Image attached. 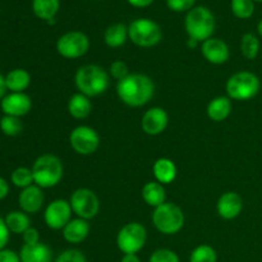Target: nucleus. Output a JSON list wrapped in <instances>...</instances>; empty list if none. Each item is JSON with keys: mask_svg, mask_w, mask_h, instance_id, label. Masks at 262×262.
<instances>
[{"mask_svg": "<svg viewBox=\"0 0 262 262\" xmlns=\"http://www.w3.org/2000/svg\"><path fill=\"white\" fill-rule=\"evenodd\" d=\"M257 32H258V35L262 37V19L258 22V25H257Z\"/></svg>", "mask_w": 262, "mask_h": 262, "instance_id": "45", "label": "nucleus"}, {"mask_svg": "<svg viewBox=\"0 0 262 262\" xmlns=\"http://www.w3.org/2000/svg\"><path fill=\"white\" fill-rule=\"evenodd\" d=\"M151 219L156 230L165 235H174L181 232L186 220L181 207L173 202H164L154 209Z\"/></svg>", "mask_w": 262, "mask_h": 262, "instance_id": "6", "label": "nucleus"}, {"mask_svg": "<svg viewBox=\"0 0 262 262\" xmlns=\"http://www.w3.org/2000/svg\"><path fill=\"white\" fill-rule=\"evenodd\" d=\"M120 262H141V258L136 253H128L123 256Z\"/></svg>", "mask_w": 262, "mask_h": 262, "instance_id": "42", "label": "nucleus"}, {"mask_svg": "<svg viewBox=\"0 0 262 262\" xmlns=\"http://www.w3.org/2000/svg\"><path fill=\"white\" fill-rule=\"evenodd\" d=\"M142 199L148 206L154 207V209L163 205L164 202H166V192L164 188V184L156 181L147 182L142 187Z\"/></svg>", "mask_w": 262, "mask_h": 262, "instance_id": "23", "label": "nucleus"}, {"mask_svg": "<svg viewBox=\"0 0 262 262\" xmlns=\"http://www.w3.org/2000/svg\"><path fill=\"white\" fill-rule=\"evenodd\" d=\"M90 223L89 220L81 219H72L63 229V237L71 245H79L83 242L90 234Z\"/></svg>", "mask_w": 262, "mask_h": 262, "instance_id": "18", "label": "nucleus"}, {"mask_svg": "<svg viewBox=\"0 0 262 262\" xmlns=\"http://www.w3.org/2000/svg\"><path fill=\"white\" fill-rule=\"evenodd\" d=\"M128 27L124 23H114L105 30L104 41L109 48H120L127 42Z\"/></svg>", "mask_w": 262, "mask_h": 262, "instance_id": "24", "label": "nucleus"}, {"mask_svg": "<svg viewBox=\"0 0 262 262\" xmlns=\"http://www.w3.org/2000/svg\"><path fill=\"white\" fill-rule=\"evenodd\" d=\"M72 211L84 220H91L96 217L100 211V200L92 189L78 188L72 193L69 199Z\"/></svg>", "mask_w": 262, "mask_h": 262, "instance_id": "10", "label": "nucleus"}, {"mask_svg": "<svg viewBox=\"0 0 262 262\" xmlns=\"http://www.w3.org/2000/svg\"><path fill=\"white\" fill-rule=\"evenodd\" d=\"M216 210L222 219H235V217L239 216V214L243 210V199L237 192H225L217 200Z\"/></svg>", "mask_w": 262, "mask_h": 262, "instance_id": "16", "label": "nucleus"}, {"mask_svg": "<svg viewBox=\"0 0 262 262\" xmlns=\"http://www.w3.org/2000/svg\"><path fill=\"white\" fill-rule=\"evenodd\" d=\"M0 262H20L19 255L12 250L0 251Z\"/></svg>", "mask_w": 262, "mask_h": 262, "instance_id": "39", "label": "nucleus"}, {"mask_svg": "<svg viewBox=\"0 0 262 262\" xmlns=\"http://www.w3.org/2000/svg\"><path fill=\"white\" fill-rule=\"evenodd\" d=\"M129 68H128L127 63L123 60H115L110 64L109 68V76H112L113 78L117 79L118 82L124 79L125 77L129 76Z\"/></svg>", "mask_w": 262, "mask_h": 262, "instance_id": "34", "label": "nucleus"}, {"mask_svg": "<svg viewBox=\"0 0 262 262\" xmlns=\"http://www.w3.org/2000/svg\"><path fill=\"white\" fill-rule=\"evenodd\" d=\"M241 53L248 60H253L257 58L260 53V40L253 33L247 32L241 38Z\"/></svg>", "mask_w": 262, "mask_h": 262, "instance_id": "28", "label": "nucleus"}, {"mask_svg": "<svg viewBox=\"0 0 262 262\" xmlns=\"http://www.w3.org/2000/svg\"><path fill=\"white\" fill-rule=\"evenodd\" d=\"M196 0H166V5L173 12H189L194 8Z\"/></svg>", "mask_w": 262, "mask_h": 262, "instance_id": "36", "label": "nucleus"}, {"mask_svg": "<svg viewBox=\"0 0 262 262\" xmlns=\"http://www.w3.org/2000/svg\"><path fill=\"white\" fill-rule=\"evenodd\" d=\"M0 107L4 115L20 118L30 113L32 101H31V97L25 92H10L9 95H5L3 97L0 101Z\"/></svg>", "mask_w": 262, "mask_h": 262, "instance_id": "13", "label": "nucleus"}, {"mask_svg": "<svg viewBox=\"0 0 262 262\" xmlns=\"http://www.w3.org/2000/svg\"><path fill=\"white\" fill-rule=\"evenodd\" d=\"M169 124V115L163 107H151L142 115L141 127L148 136H159L166 129Z\"/></svg>", "mask_w": 262, "mask_h": 262, "instance_id": "14", "label": "nucleus"}, {"mask_svg": "<svg viewBox=\"0 0 262 262\" xmlns=\"http://www.w3.org/2000/svg\"><path fill=\"white\" fill-rule=\"evenodd\" d=\"M233 109L232 100L228 96H217L212 99L207 105V117L212 122H224L230 115Z\"/></svg>", "mask_w": 262, "mask_h": 262, "instance_id": "22", "label": "nucleus"}, {"mask_svg": "<svg viewBox=\"0 0 262 262\" xmlns=\"http://www.w3.org/2000/svg\"><path fill=\"white\" fill-rule=\"evenodd\" d=\"M63 163L53 154L38 156L32 165L33 182L40 188H53L60 183L63 178Z\"/></svg>", "mask_w": 262, "mask_h": 262, "instance_id": "3", "label": "nucleus"}, {"mask_svg": "<svg viewBox=\"0 0 262 262\" xmlns=\"http://www.w3.org/2000/svg\"><path fill=\"white\" fill-rule=\"evenodd\" d=\"M5 92H7V84H5V77L0 73V101L3 100V97L5 96Z\"/></svg>", "mask_w": 262, "mask_h": 262, "instance_id": "43", "label": "nucleus"}, {"mask_svg": "<svg viewBox=\"0 0 262 262\" xmlns=\"http://www.w3.org/2000/svg\"><path fill=\"white\" fill-rule=\"evenodd\" d=\"M54 262H87V260L81 251L72 248L63 251Z\"/></svg>", "mask_w": 262, "mask_h": 262, "instance_id": "35", "label": "nucleus"}, {"mask_svg": "<svg viewBox=\"0 0 262 262\" xmlns=\"http://www.w3.org/2000/svg\"><path fill=\"white\" fill-rule=\"evenodd\" d=\"M90 50V40L81 31H69L56 41V51L66 59H78Z\"/></svg>", "mask_w": 262, "mask_h": 262, "instance_id": "9", "label": "nucleus"}, {"mask_svg": "<svg viewBox=\"0 0 262 262\" xmlns=\"http://www.w3.org/2000/svg\"><path fill=\"white\" fill-rule=\"evenodd\" d=\"M4 220L8 229L14 234H23L31 227L30 217L23 211H10Z\"/></svg>", "mask_w": 262, "mask_h": 262, "instance_id": "27", "label": "nucleus"}, {"mask_svg": "<svg viewBox=\"0 0 262 262\" xmlns=\"http://www.w3.org/2000/svg\"><path fill=\"white\" fill-rule=\"evenodd\" d=\"M117 95L127 106H145L155 95V83L146 74L130 73L117 83Z\"/></svg>", "mask_w": 262, "mask_h": 262, "instance_id": "1", "label": "nucleus"}, {"mask_svg": "<svg viewBox=\"0 0 262 262\" xmlns=\"http://www.w3.org/2000/svg\"><path fill=\"white\" fill-rule=\"evenodd\" d=\"M261 81L255 73L241 71L232 74L225 84L228 97L235 101H247L260 92Z\"/></svg>", "mask_w": 262, "mask_h": 262, "instance_id": "5", "label": "nucleus"}, {"mask_svg": "<svg viewBox=\"0 0 262 262\" xmlns=\"http://www.w3.org/2000/svg\"><path fill=\"white\" fill-rule=\"evenodd\" d=\"M217 253L210 245H200L189 256V262H216Z\"/></svg>", "mask_w": 262, "mask_h": 262, "instance_id": "29", "label": "nucleus"}, {"mask_svg": "<svg viewBox=\"0 0 262 262\" xmlns=\"http://www.w3.org/2000/svg\"><path fill=\"white\" fill-rule=\"evenodd\" d=\"M43 200L45 197H43L42 188L32 184V186L22 189L19 197H18V204H19L20 210L26 214H36L42 207Z\"/></svg>", "mask_w": 262, "mask_h": 262, "instance_id": "17", "label": "nucleus"}, {"mask_svg": "<svg viewBox=\"0 0 262 262\" xmlns=\"http://www.w3.org/2000/svg\"><path fill=\"white\" fill-rule=\"evenodd\" d=\"M8 193H9V184L4 178L0 177V201L4 200L8 196Z\"/></svg>", "mask_w": 262, "mask_h": 262, "instance_id": "40", "label": "nucleus"}, {"mask_svg": "<svg viewBox=\"0 0 262 262\" xmlns=\"http://www.w3.org/2000/svg\"><path fill=\"white\" fill-rule=\"evenodd\" d=\"M10 181L18 188H27V187L32 186L35 182H33V174L32 169L25 168V166H19V168L14 169L10 176Z\"/></svg>", "mask_w": 262, "mask_h": 262, "instance_id": "30", "label": "nucleus"}, {"mask_svg": "<svg viewBox=\"0 0 262 262\" xmlns=\"http://www.w3.org/2000/svg\"><path fill=\"white\" fill-rule=\"evenodd\" d=\"M232 13L239 19H248L255 13V2L253 0H232L230 3Z\"/></svg>", "mask_w": 262, "mask_h": 262, "instance_id": "31", "label": "nucleus"}, {"mask_svg": "<svg viewBox=\"0 0 262 262\" xmlns=\"http://www.w3.org/2000/svg\"><path fill=\"white\" fill-rule=\"evenodd\" d=\"M215 17L206 7H194L187 13L184 19V28L188 38L204 42L212 37L215 32Z\"/></svg>", "mask_w": 262, "mask_h": 262, "instance_id": "4", "label": "nucleus"}, {"mask_svg": "<svg viewBox=\"0 0 262 262\" xmlns=\"http://www.w3.org/2000/svg\"><path fill=\"white\" fill-rule=\"evenodd\" d=\"M129 40L138 48L148 49L158 45L163 38L160 26L148 18H137L128 27Z\"/></svg>", "mask_w": 262, "mask_h": 262, "instance_id": "7", "label": "nucleus"}, {"mask_svg": "<svg viewBox=\"0 0 262 262\" xmlns=\"http://www.w3.org/2000/svg\"><path fill=\"white\" fill-rule=\"evenodd\" d=\"M148 262H181L179 256L174 251L168 248H159L154 251L152 255L148 258Z\"/></svg>", "mask_w": 262, "mask_h": 262, "instance_id": "33", "label": "nucleus"}, {"mask_svg": "<svg viewBox=\"0 0 262 262\" xmlns=\"http://www.w3.org/2000/svg\"><path fill=\"white\" fill-rule=\"evenodd\" d=\"M74 83L81 94L89 97L100 96L109 89V73L97 64H86L77 69Z\"/></svg>", "mask_w": 262, "mask_h": 262, "instance_id": "2", "label": "nucleus"}, {"mask_svg": "<svg viewBox=\"0 0 262 262\" xmlns=\"http://www.w3.org/2000/svg\"><path fill=\"white\" fill-rule=\"evenodd\" d=\"M199 41H196V40H193V38H188V41H187V46H188L189 49H193V48H196L197 45H199Z\"/></svg>", "mask_w": 262, "mask_h": 262, "instance_id": "44", "label": "nucleus"}, {"mask_svg": "<svg viewBox=\"0 0 262 262\" xmlns=\"http://www.w3.org/2000/svg\"><path fill=\"white\" fill-rule=\"evenodd\" d=\"M22 237H23V242H25V245L32 246V245H37V243L40 242V233H38L37 229H35V228L32 227L28 228V229L23 233Z\"/></svg>", "mask_w": 262, "mask_h": 262, "instance_id": "37", "label": "nucleus"}, {"mask_svg": "<svg viewBox=\"0 0 262 262\" xmlns=\"http://www.w3.org/2000/svg\"><path fill=\"white\" fill-rule=\"evenodd\" d=\"M60 7V0H32V10L35 15L40 19H54Z\"/></svg>", "mask_w": 262, "mask_h": 262, "instance_id": "26", "label": "nucleus"}, {"mask_svg": "<svg viewBox=\"0 0 262 262\" xmlns=\"http://www.w3.org/2000/svg\"><path fill=\"white\" fill-rule=\"evenodd\" d=\"M201 54L204 58L214 66H222L229 60V46L222 38L211 37L201 43Z\"/></svg>", "mask_w": 262, "mask_h": 262, "instance_id": "15", "label": "nucleus"}, {"mask_svg": "<svg viewBox=\"0 0 262 262\" xmlns=\"http://www.w3.org/2000/svg\"><path fill=\"white\" fill-rule=\"evenodd\" d=\"M152 173L156 182L161 184H170L177 178V165L168 158H160L154 163Z\"/></svg>", "mask_w": 262, "mask_h": 262, "instance_id": "21", "label": "nucleus"}, {"mask_svg": "<svg viewBox=\"0 0 262 262\" xmlns=\"http://www.w3.org/2000/svg\"><path fill=\"white\" fill-rule=\"evenodd\" d=\"M253 2H262V0H253Z\"/></svg>", "mask_w": 262, "mask_h": 262, "instance_id": "46", "label": "nucleus"}, {"mask_svg": "<svg viewBox=\"0 0 262 262\" xmlns=\"http://www.w3.org/2000/svg\"><path fill=\"white\" fill-rule=\"evenodd\" d=\"M147 230L142 224L132 222L122 227L117 235V246L124 255L136 253L137 255L146 245Z\"/></svg>", "mask_w": 262, "mask_h": 262, "instance_id": "8", "label": "nucleus"}, {"mask_svg": "<svg viewBox=\"0 0 262 262\" xmlns=\"http://www.w3.org/2000/svg\"><path fill=\"white\" fill-rule=\"evenodd\" d=\"M31 83V76L27 71L22 68H17L10 71L5 76V84L7 90L12 92H23L28 89Z\"/></svg>", "mask_w": 262, "mask_h": 262, "instance_id": "25", "label": "nucleus"}, {"mask_svg": "<svg viewBox=\"0 0 262 262\" xmlns=\"http://www.w3.org/2000/svg\"><path fill=\"white\" fill-rule=\"evenodd\" d=\"M69 143L78 155L89 156L97 151L100 146V136L89 125H78L69 135Z\"/></svg>", "mask_w": 262, "mask_h": 262, "instance_id": "11", "label": "nucleus"}, {"mask_svg": "<svg viewBox=\"0 0 262 262\" xmlns=\"http://www.w3.org/2000/svg\"><path fill=\"white\" fill-rule=\"evenodd\" d=\"M67 109L71 117H73L74 119H86L90 117L92 112V104L91 100L89 96L81 94V92H77V94L72 95L68 100V105H67Z\"/></svg>", "mask_w": 262, "mask_h": 262, "instance_id": "20", "label": "nucleus"}, {"mask_svg": "<svg viewBox=\"0 0 262 262\" xmlns=\"http://www.w3.org/2000/svg\"><path fill=\"white\" fill-rule=\"evenodd\" d=\"M0 129L5 136L9 137H15V136L20 135L23 130V123L19 118L10 117V115H4L0 119Z\"/></svg>", "mask_w": 262, "mask_h": 262, "instance_id": "32", "label": "nucleus"}, {"mask_svg": "<svg viewBox=\"0 0 262 262\" xmlns=\"http://www.w3.org/2000/svg\"><path fill=\"white\" fill-rule=\"evenodd\" d=\"M135 8H147L154 3V0H127Z\"/></svg>", "mask_w": 262, "mask_h": 262, "instance_id": "41", "label": "nucleus"}, {"mask_svg": "<svg viewBox=\"0 0 262 262\" xmlns=\"http://www.w3.org/2000/svg\"><path fill=\"white\" fill-rule=\"evenodd\" d=\"M20 262H53V251L45 243L23 245L19 252Z\"/></svg>", "mask_w": 262, "mask_h": 262, "instance_id": "19", "label": "nucleus"}, {"mask_svg": "<svg viewBox=\"0 0 262 262\" xmlns=\"http://www.w3.org/2000/svg\"><path fill=\"white\" fill-rule=\"evenodd\" d=\"M72 207L69 201L58 199L51 201L43 212L45 224L53 230H63L64 227L72 220Z\"/></svg>", "mask_w": 262, "mask_h": 262, "instance_id": "12", "label": "nucleus"}, {"mask_svg": "<svg viewBox=\"0 0 262 262\" xmlns=\"http://www.w3.org/2000/svg\"><path fill=\"white\" fill-rule=\"evenodd\" d=\"M9 233L10 230L8 229L5 220L0 217V251L5 250V246L9 242Z\"/></svg>", "mask_w": 262, "mask_h": 262, "instance_id": "38", "label": "nucleus"}]
</instances>
